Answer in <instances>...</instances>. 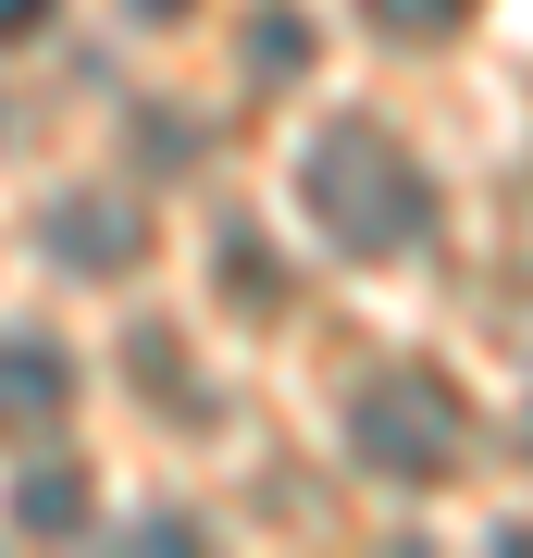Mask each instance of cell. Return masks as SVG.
<instances>
[{"instance_id":"1","label":"cell","mask_w":533,"mask_h":558,"mask_svg":"<svg viewBox=\"0 0 533 558\" xmlns=\"http://www.w3.org/2000/svg\"><path fill=\"white\" fill-rule=\"evenodd\" d=\"M298 199H311L323 248H348V260H397V248L435 236V186H422V161L397 149L385 124H336V137H311Z\"/></svg>"},{"instance_id":"2","label":"cell","mask_w":533,"mask_h":558,"mask_svg":"<svg viewBox=\"0 0 533 558\" xmlns=\"http://www.w3.org/2000/svg\"><path fill=\"white\" fill-rule=\"evenodd\" d=\"M348 447L373 459L385 484H447L459 447H472V410H459L447 373H373L360 410H348Z\"/></svg>"},{"instance_id":"3","label":"cell","mask_w":533,"mask_h":558,"mask_svg":"<svg viewBox=\"0 0 533 558\" xmlns=\"http://www.w3.org/2000/svg\"><path fill=\"white\" fill-rule=\"evenodd\" d=\"M50 260H75V274H137L149 260V223H137V199H112V186H75V199H50Z\"/></svg>"},{"instance_id":"4","label":"cell","mask_w":533,"mask_h":558,"mask_svg":"<svg viewBox=\"0 0 533 558\" xmlns=\"http://www.w3.org/2000/svg\"><path fill=\"white\" fill-rule=\"evenodd\" d=\"M62 410H75V360L50 336H0V435H38Z\"/></svg>"},{"instance_id":"5","label":"cell","mask_w":533,"mask_h":558,"mask_svg":"<svg viewBox=\"0 0 533 558\" xmlns=\"http://www.w3.org/2000/svg\"><path fill=\"white\" fill-rule=\"evenodd\" d=\"M87 509H99V484H87V459H38V472H13V534H87Z\"/></svg>"},{"instance_id":"6","label":"cell","mask_w":533,"mask_h":558,"mask_svg":"<svg viewBox=\"0 0 533 558\" xmlns=\"http://www.w3.org/2000/svg\"><path fill=\"white\" fill-rule=\"evenodd\" d=\"M211 286H223L237 311H274V299H286V274L261 260V236H249V223H223V248H211Z\"/></svg>"},{"instance_id":"7","label":"cell","mask_w":533,"mask_h":558,"mask_svg":"<svg viewBox=\"0 0 533 558\" xmlns=\"http://www.w3.org/2000/svg\"><path fill=\"white\" fill-rule=\"evenodd\" d=\"M459 13H472V0H373V25H385V38H447Z\"/></svg>"},{"instance_id":"8","label":"cell","mask_w":533,"mask_h":558,"mask_svg":"<svg viewBox=\"0 0 533 558\" xmlns=\"http://www.w3.org/2000/svg\"><path fill=\"white\" fill-rule=\"evenodd\" d=\"M298 50H311V38H298L286 13H261V38H249V62H261V75H298Z\"/></svg>"},{"instance_id":"9","label":"cell","mask_w":533,"mask_h":558,"mask_svg":"<svg viewBox=\"0 0 533 558\" xmlns=\"http://www.w3.org/2000/svg\"><path fill=\"white\" fill-rule=\"evenodd\" d=\"M38 25H50V0H0V50H25Z\"/></svg>"},{"instance_id":"10","label":"cell","mask_w":533,"mask_h":558,"mask_svg":"<svg viewBox=\"0 0 533 558\" xmlns=\"http://www.w3.org/2000/svg\"><path fill=\"white\" fill-rule=\"evenodd\" d=\"M124 13H149V25H174V13H198V0H124Z\"/></svg>"}]
</instances>
